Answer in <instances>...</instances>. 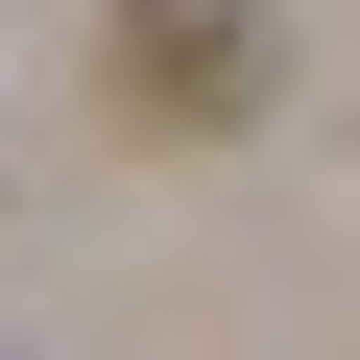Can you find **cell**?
<instances>
[{"label":"cell","mask_w":360,"mask_h":360,"mask_svg":"<svg viewBox=\"0 0 360 360\" xmlns=\"http://www.w3.org/2000/svg\"><path fill=\"white\" fill-rule=\"evenodd\" d=\"M240 0H144V25H120V96H168V120H240Z\"/></svg>","instance_id":"cell-1"}]
</instances>
